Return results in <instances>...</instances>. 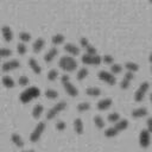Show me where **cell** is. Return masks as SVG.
<instances>
[{
	"label": "cell",
	"instance_id": "cell-27",
	"mask_svg": "<svg viewBox=\"0 0 152 152\" xmlns=\"http://www.w3.org/2000/svg\"><path fill=\"white\" fill-rule=\"evenodd\" d=\"M88 74H89L88 69L83 66V68L78 69V71H77V75H76V77H77V80H83V78H86V77L88 76Z\"/></svg>",
	"mask_w": 152,
	"mask_h": 152
},
{
	"label": "cell",
	"instance_id": "cell-1",
	"mask_svg": "<svg viewBox=\"0 0 152 152\" xmlns=\"http://www.w3.org/2000/svg\"><path fill=\"white\" fill-rule=\"evenodd\" d=\"M39 95H40L39 88L33 86V87H28V88H26L25 90H23V91L20 93V95H19V100H20L23 103H27V102H30L31 100L38 97Z\"/></svg>",
	"mask_w": 152,
	"mask_h": 152
},
{
	"label": "cell",
	"instance_id": "cell-47",
	"mask_svg": "<svg viewBox=\"0 0 152 152\" xmlns=\"http://www.w3.org/2000/svg\"><path fill=\"white\" fill-rule=\"evenodd\" d=\"M151 71H152V65H151Z\"/></svg>",
	"mask_w": 152,
	"mask_h": 152
},
{
	"label": "cell",
	"instance_id": "cell-16",
	"mask_svg": "<svg viewBox=\"0 0 152 152\" xmlns=\"http://www.w3.org/2000/svg\"><path fill=\"white\" fill-rule=\"evenodd\" d=\"M148 110L146 107H137L132 110V116L133 118H142L145 115H147Z\"/></svg>",
	"mask_w": 152,
	"mask_h": 152
},
{
	"label": "cell",
	"instance_id": "cell-48",
	"mask_svg": "<svg viewBox=\"0 0 152 152\" xmlns=\"http://www.w3.org/2000/svg\"><path fill=\"white\" fill-rule=\"evenodd\" d=\"M0 58H1V57H0Z\"/></svg>",
	"mask_w": 152,
	"mask_h": 152
},
{
	"label": "cell",
	"instance_id": "cell-39",
	"mask_svg": "<svg viewBox=\"0 0 152 152\" xmlns=\"http://www.w3.org/2000/svg\"><path fill=\"white\" fill-rule=\"evenodd\" d=\"M28 82H30V80H28V77H27V76H25V75H21V76H19L18 83H19L20 86L25 87V86H27V84H28Z\"/></svg>",
	"mask_w": 152,
	"mask_h": 152
},
{
	"label": "cell",
	"instance_id": "cell-10",
	"mask_svg": "<svg viewBox=\"0 0 152 152\" xmlns=\"http://www.w3.org/2000/svg\"><path fill=\"white\" fill-rule=\"evenodd\" d=\"M19 66H20V62L18 59H10L2 64L1 69H2V71H11V70H14Z\"/></svg>",
	"mask_w": 152,
	"mask_h": 152
},
{
	"label": "cell",
	"instance_id": "cell-17",
	"mask_svg": "<svg viewBox=\"0 0 152 152\" xmlns=\"http://www.w3.org/2000/svg\"><path fill=\"white\" fill-rule=\"evenodd\" d=\"M28 65H30V68L32 69V71H33L34 74H40V72H42V66H40L39 63L37 62V59H34L33 57H31V58L28 59Z\"/></svg>",
	"mask_w": 152,
	"mask_h": 152
},
{
	"label": "cell",
	"instance_id": "cell-40",
	"mask_svg": "<svg viewBox=\"0 0 152 152\" xmlns=\"http://www.w3.org/2000/svg\"><path fill=\"white\" fill-rule=\"evenodd\" d=\"M56 128H57L58 131H64V129L66 128V124H65V121H63V120H58V121L56 122Z\"/></svg>",
	"mask_w": 152,
	"mask_h": 152
},
{
	"label": "cell",
	"instance_id": "cell-42",
	"mask_svg": "<svg viewBox=\"0 0 152 152\" xmlns=\"http://www.w3.org/2000/svg\"><path fill=\"white\" fill-rule=\"evenodd\" d=\"M80 44H81L82 48H87L90 43H89L88 38H86V37H81V39H80Z\"/></svg>",
	"mask_w": 152,
	"mask_h": 152
},
{
	"label": "cell",
	"instance_id": "cell-22",
	"mask_svg": "<svg viewBox=\"0 0 152 152\" xmlns=\"http://www.w3.org/2000/svg\"><path fill=\"white\" fill-rule=\"evenodd\" d=\"M43 110H44V107H43V104H40V103H37V104H36V106L32 108V116H33L34 119H38V118L42 115Z\"/></svg>",
	"mask_w": 152,
	"mask_h": 152
},
{
	"label": "cell",
	"instance_id": "cell-19",
	"mask_svg": "<svg viewBox=\"0 0 152 152\" xmlns=\"http://www.w3.org/2000/svg\"><path fill=\"white\" fill-rule=\"evenodd\" d=\"M44 45H45V40L43 38H37L32 44V49L34 52H39L44 48Z\"/></svg>",
	"mask_w": 152,
	"mask_h": 152
},
{
	"label": "cell",
	"instance_id": "cell-18",
	"mask_svg": "<svg viewBox=\"0 0 152 152\" xmlns=\"http://www.w3.org/2000/svg\"><path fill=\"white\" fill-rule=\"evenodd\" d=\"M74 129H75V132L78 133V134H82V133H83V131H84V126H83V121H82V119L76 118V119L74 120Z\"/></svg>",
	"mask_w": 152,
	"mask_h": 152
},
{
	"label": "cell",
	"instance_id": "cell-2",
	"mask_svg": "<svg viewBox=\"0 0 152 152\" xmlns=\"http://www.w3.org/2000/svg\"><path fill=\"white\" fill-rule=\"evenodd\" d=\"M58 65L64 71H74L77 68V62L74 57L70 56H62L58 61Z\"/></svg>",
	"mask_w": 152,
	"mask_h": 152
},
{
	"label": "cell",
	"instance_id": "cell-12",
	"mask_svg": "<svg viewBox=\"0 0 152 152\" xmlns=\"http://www.w3.org/2000/svg\"><path fill=\"white\" fill-rule=\"evenodd\" d=\"M133 72H129V71H127L126 74H125V76L122 77V80H121V82H120V87L122 88V89H126V88H128L129 87V84H131V82H132V80H133Z\"/></svg>",
	"mask_w": 152,
	"mask_h": 152
},
{
	"label": "cell",
	"instance_id": "cell-14",
	"mask_svg": "<svg viewBox=\"0 0 152 152\" xmlns=\"http://www.w3.org/2000/svg\"><path fill=\"white\" fill-rule=\"evenodd\" d=\"M1 33H2V37H4V39H5L6 42H11V40H12V38H13V32H12V30H11L10 26L4 25V26L1 27Z\"/></svg>",
	"mask_w": 152,
	"mask_h": 152
},
{
	"label": "cell",
	"instance_id": "cell-28",
	"mask_svg": "<svg viewBox=\"0 0 152 152\" xmlns=\"http://www.w3.org/2000/svg\"><path fill=\"white\" fill-rule=\"evenodd\" d=\"M45 96L48 99H57L58 97V91L52 89V88H49V89L45 90Z\"/></svg>",
	"mask_w": 152,
	"mask_h": 152
},
{
	"label": "cell",
	"instance_id": "cell-30",
	"mask_svg": "<svg viewBox=\"0 0 152 152\" xmlns=\"http://www.w3.org/2000/svg\"><path fill=\"white\" fill-rule=\"evenodd\" d=\"M76 108H77L78 112H86V110L90 109V103L89 102H80Z\"/></svg>",
	"mask_w": 152,
	"mask_h": 152
},
{
	"label": "cell",
	"instance_id": "cell-31",
	"mask_svg": "<svg viewBox=\"0 0 152 152\" xmlns=\"http://www.w3.org/2000/svg\"><path fill=\"white\" fill-rule=\"evenodd\" d=\"M107 119H108V121H110V122H118V121L120 120V114L116 113V112H112V113L108 114Z\"/></svg>",
	"mask_w": 152,
	"mask_h": 152
},
{
	"label": "cell",
	"instance_id": "cell-41",
	"mask_svg": "<svg viewBox=\"0 0 152 152\" xmlns=\"http://www.w3.org/2000/svg\"><path fill=\"white\" fill-rule=\"evenodd\" d=\"M84 49H86V51H87L86 53H89V55H96V49H95L91 44H89V45H88L87 48H84Z\"/></svg>",
	"mask_w": 152,
	"mask_h": 152
},
{
	"label": "cell",
	"instance_id": "cell-20",
	"mask_svg": "<svg viewBox=\"0 0 152 152\" xmlns=\"http://www.w3.org/2000/svg\"><path fill=\"white\" fill-rule=\"evenodd\" d=\"M128 120L127 119H120L118 122H115V125H114V127H115V129L118 131V132H121V131H124V129H126L127 127H128Z\"/></svg>",
	"mask_w": 152,
	"mask_h": 152
},
{
	"label": "cell",
	"instance_id": "cell-45",
	"mask_svg": "<svg viewBox=\"0 0 152 152\" xmlns=\"http://www.w3.org/2000/svg\"><path fill=\"white\" fill-rule=\"evenodd\" d=\"M21 152H36L34 150H24V151H21Z\"/></svg>",
	"mask_w": 152,
	"mask_h": 152
},
{
	"label": "cell",
	"instance_id": "cell-9",
	"mask_svg": "<svg viewBox=\"0 0 152 152\" xmlns=\"http://www.w3.org/2000/svg\"><path fill=\"white\" fill-rule=\"evenodd\" d=\"M150 142H151V133L147 129L142 128L139 133V144L141 147H147Z\"/></svg>",
	"mask_w": 152,
	"mask_h": 152
},
{
	"label": "cell",
	"instance_id": "cell-29",
	"mask_svg": "<svg viewBox=\"0 0 152 152\" xmlns=\"http://www.w3.org/2000/svg\"><path fill=\"white\" fill-rule=\"evenodd\" d=\"M94 124L97 128H103L104 127V120L102 119L101 115H95L94 116Z\"/></svg>",
	"mask_w": 152,
	"mask_h": 152
},
{
	"label": "cell",
	"instance_id": "cell-7",
	"mask_svg": "<svg viewBox=\"0 0 152 152\" xmlns=\"http://www.w3.org/2000/svg\"><path fill=\"white\" fill-rule=\"evenodd\" d=\"M82 62L84 64H93V65H99L102 62V57L96 55H89V53H83L81 57Z\"/></svg>",
	"mask_w": 152,
	"mask_h": 152
},
{
	"label": "cell",
	"instance_id": "cell-43",
	"mask_svg": "<svg viewBox=\"0 0 152 152\" xmlns=\"http://www.w3.org/2000/svg\"><path fill=\"white\" fill-rule=\"evenodd\" d=\"M146 129L150 132V133H152V116H150V118H147V120H146Z\"/></svg>",
	"mask_w": 152,
	"mask_h": 152
},
{
	"label": "cell",
	"instance_id": "cell-34",
	"mask_svg": "<svg viewBox=\"0 0 152 152\" xmlns=\"http://www.w3.org/2000/svg\"><path fill=\"white\" fill-rule=\"evenodd\" d=\"M57 77H58V71H57V69H50V70L48 71V80L55 81Z\"/></svg>",
	"mask_w": 152,
	"mask_h": 152
},
{
	"label": "cell",
	"instance_id": "cell-24",
	"mask_svg": "<svg viewBox=\"0 0 152 152\" xmlns=\"http://www.w3.org/2000/svg\"><path fill=\"white\" fill-rule=\"evenodd\" d=\"M86 94L90 95V96H99V95H101V89L97 87H89L86 89Z\"/></svg>",
	"mask_w": 152,
	"mask_h": 152
},
{
	"label": "cell",
	"instance_id": "cell-13",
	"mask_svg": "<svg viewBox=\"0 0 152 152\" xmlns=\"http://www.w3.org/2000/svg\"><path fill=\"white\" fill-rule=\"evenodd\" d=\"M64 50L66 52H69L70 55H72V56H76V55L80 53V48L74 43H66L64 45Z\"/></svg>",
	"mask_w": 152,
	"mask_h": 152
},
{
	"label": "cell",
	"instance_id": "cell-3",
	"mask_svg": "<svg viewBox=\"0 0 152 152\" xmlns=\"http://www.w3.org/2000/svg\"><path fill=\"white\" fill-rule=\"evenodd\" d=\"M61 81H62V84H63L65 91H66L70 96H77L78 90H77V88L70 82V76H69V75H66V74L62 75V76H61Z\"/></svg>",
	"mask_w": 152,
	"mask_h": 152
},
{
	"label": "cell",
	"instance_id": "cell-38",
	"mask_svg": "<svg viewBox=\"0 0 152 152\" xmlns=\"http://www.w3.org/2000/svg\"><path fill=\"white\" fill-rule=\"evenodd\" d=\"M102 62L112 65V64H114V57L110 55H104V56H102Z\"/></svg>",
	"mask_w": 152,
	"mask_h": 152
},
{
	"label": "cell",
	"instance_id": "cell-25",
	"mask_svg": "<svg viewBox=\"0 0 152 152\" xmlns=\"http://www.w3.org/2000/svg\"><path fill=\"white\" fill-rule=\"evenodd\" d=\"M125 66H126V69H127L129 72H134V71L139 70V65H138L135 62H126V63H125Z\"/></svg>",
	"mask_w": 152,
	"mask_h": 152
},
{
	"label": "cell",
	"instance_id": "cell-21",
	"mask_svg": "<svg viewBox=\"0 0 152 152\" xmlns=\"http://www.w3.org/2000/svg\"><path fill=\"white\" fill-rule=\"evenodd\" d=\"M11 140H12V142H13L15 146H18V147H23V146H24V140H23L21 135L18 134V133H12Z\"/></svg>",
	"mask_w": 152,
	"mask_h": 152
},
{
	"label": "cell",
	"instance_id": "cell-35",
	"mask_svg": "<svg viewBox=\"0 0 152 152\" xmlns=\"http://www.w3.org/2000/svg\"><path fill=\"white\" fill-rule=\"evenodd\" d=\"M110 70H112V74H119L122 71V65L121 64H118V63H114L110 65Z\"/></svg>",
	"mask_w": 152,
	"mask_h": 152
},
{
	"label": "cell",
	"instance_id": "cell-4",
	"mask_svg": "<svg viewBox=\"0 0 152 152\" xmlns=\"http://www.w3.org/2000/svg\"><path fill=\"white\" fill-rule=\"evenodd\" d=\"M65 107H66V102L63 101V100L59 101V102H57V103H55V104L48 110V113H46V119H49V120L53 119L57 114H59L62 110H64Z\"/></svg>",
	"mask_w": 152,
	"mask_h": 152
},
{
	"label": "cell",
	"instance_id": "cell-36",
	"mask_svg": "<svg viewBox=\"0 0 152 152\" xmlns=\"http://www.w3.org/2000/svg\"><path fill=\"white\" fill-rule=\"evenodd\" d=\"M17 51H18L19 55H25L26 51H27V48H26L25 43H18V45H17Z\"/></svg>",
	"mask_w": 152,
	"mask_h": 152
},
{
	"label": "cell",
	"instance_id": "cell-23",
	"mask_svg": "<svg viewBox=\"0 0 152 152\" xmlns=\"http://www.w3.org/2000/svg\"><path fill=\"white\" fill-rule=\"evenodd\" d=\"M1 82H2V84H4L6 88H13V87H14V81H13V78H12L11 76H7V75L2 76Z\"/></svg>",
	"mask_w": 152,
	"mask_h": 152
},
{
	"label": "cell",
	"instance_id": "cell-37",
	"mask_svg": "<svg viewBox=\"0 0 152 152\" xmlns=\"http://www.w3.org/2000/svg\"><path fill=\"white\" fill-rule=\"evenodd\" d=\"M12 55V50L8 48H0V57H10Z\"/></svg>",
	"mask_w": 152,
	"mask_h": 152
},
{
	"label": "cell",
	"instance_id": "cell-5",
	"mask_svg": "<svg viewBox=\"0 0 152 152\" xmlns=\"http://www.w3.org/2000/svg\"><path fill=\"white\" fill-rule=\"evenodd\" d=\"M148 88H150V82H147V81L141 82L140 86L138 87V89H137L135 93H134V100H135L137 102L142 101L144 97H145V94H146L147 90H148Z\"/></svg>",
	"mask_w": 152,
	"mask_h": 152
},
{
	"label": "cell",
	"instance_id": "cell-26",
	"mask_svg": "<svg viewBox=\"0 0 152 152\" xmlns=\"http://www.w3.org/2000/svg\"><path fill=\"white\" fill-rule=\"evenodd\" d=\"M64 36L62 34V33H56V34H53L52 36V38H51V40H52V43L53 44H61V43H63L64 42Z\"/></svg>",
	"mask_w": 152,
	"mask_h": 152
},
{
	"label": "cell",
	"instance_id": "cell-6",
	"mask_svg": "<svg viewBox=\"0 0 152 152\" xmlns=\"http://www.w3.org/2000/svg\"><path fill=\"white\" fill-rule=\"evenodd\" d=\"M45 127H46V124H45L44 121L38 122L37 126L33 128V131H32L31 134H30V140L33 141V142L37 141V140H39V138L42 137V134H43L44 131H45Z\"/></svg>",
	"mask_w": 152,
	"mask_h": 152
},
{
	"label": "cell",
	"instance_id": "cell-46",
	"mask_svg": "<svg viewBox=\"0 0 152 152\" xmlns=\"http://www.w3.org/2000/svg\"><path fill=\"white\" fill-rule=\"evenodd\" d=\"M150 100H151V102H152V93L150 94Z\"/></svg>",
	"mask_w": 152,
	"mask_h": 152
},
{
	"label": "cell",
	"instance_id": "cell-15",
	"mask_svg": "<svg viewBox=\"0 0 152 152\" xmlns=\"http://www.w3.org/2000/svg\"><path fill=\"white\" fill-rule=\"evenodd\" d=\"M57 53H58V50H57V48H50L48 51H46V53L44 55V61L45 62H51V61H53V58L57 56Z\"/></svg>",
	"mask_w": 152,
	"mask_h": 152
},
{
	"label": "cell",
	"instance_id": "cell-32",
	"mask_svg": "<svg viewBox=\"0 0 152 152\" xmlns=\"http://www.w3.org/2000/svg\"><path fill=\"white\" fill-rule=\"evenodd\" d=\"M118 133H119V132L115 129V127H114V126H113V127H108V128L104 131V135H106V137H108V138L115 137Z\"/></svg>",
	"mask_w": 152,
	"mask_h": 152
},
{
	"label": "cell",
	"instance_id": "cell-11",
	"mask_svg": "<svg viewBox=\"0 0 152 152\" xmlns=\"http://www.w3.org/2000/svg\"><path fill=\"white\" fill-rule=\"evenodd\" d=\"M113 103V100L110 97H104V99H101L100 101H97L96 103V108L100 109V110H104V109H108Z\"/></svg>",
	"mask_w": 152,
	"mask_h": 152
},
{
	"label": "cell",
	"instance_id": "cell-8",
	"mask_svg": "<svg viewBox=\"0 0 152 152\" xmlns=\"http://www.w3.org/2000/svg\"><path fill=\"white\" fill-rule=\"evenodd\" d=\"M97 77H99L101 81H103V82H106V83H108V84H110V86L115 84V82H116L115 76H114L112 72L107 71V70H100V71L97 72Z\"/></svg>",
	"mask_w": 152,
	"mask_h": 152
},
{
	"label": "cell",
	"instance_id": "cell-44",
	"mask_svg": "<svg viewBox=\"0 0 152 152\" xmlns=\"http://www.w3.org/2000/svg\"><path fill=\"white\" fill-rule=\"evenodd\" d=\"M148 61L152 63V51H151V52H150V55H148Z\"/></svg>",
	"mask_w": 152,
	"mask_h": 152
},
{
	"label": "cell",
	"instance_id": "cell-33",
	"mask_svg": "<svg viewBox=\"0 0 152 152\" xmlns=\"http://www.w3.org/2000/svg\"><path fill=\"white\" fill-rule=\"evenodd\" d=\"M19 39L21 40V43L28 42L31 39V34L28 32H26V31H21V32H19Z\"/></svg>",
	"mask_w": 152,
	"mask_h": 152
}]
</instances>
